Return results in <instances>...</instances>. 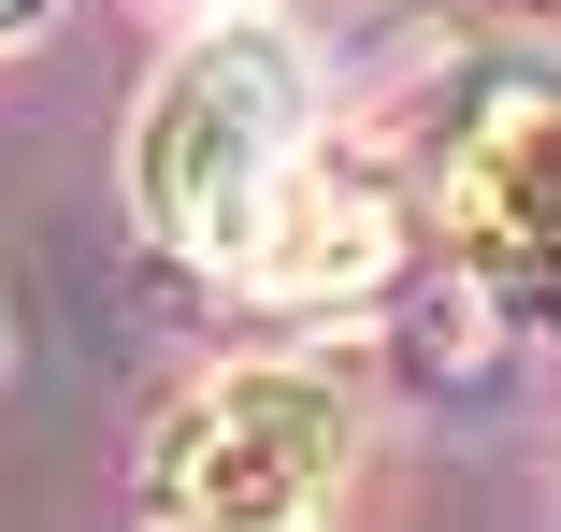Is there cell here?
<instances>
[{
    "instance_id": "obj_2",
    "label": "cell",
    "mask_w": 561,
    "mask_h": 532,
    "mask_svg": "<svg viewBox=\"0 0 561 532\" xmlns=\"http://www.w3.org/2000/svg\"><path fill=\"white\" fill-rule=\"evenodd\" d=\"M360 461V403L317 360H231L202 374L159 447H145V504L159 532H317L331 489Z\"/></svg>"
},
{
    "instance_id": "obj_5",
    "label": "cell",
    "mask_w": 561,
    "mask_h": 532,
    "mask_svg": "<svg viewBox=\"0 0 561 532\" xmlns=\"http://www.w3.org/2000/svg\"><path fill=\"white\" fill-rule=\"evenodd\" d=\"M44 15H58V0H0V44H30V30H44Z\"/></svg>"
},
{
    "instance_id": "obj_1",
    "label": "cell",
    "mask_w": 561,
    "mask_h": 532,
    "mask_svg": "<svg viewBox=\"0 0 561 532\" xmlns=\"http://www.w3.org/2000/svg\"><path fill=\"white\" fill-rule=\"evenodd\" d=\"M288 173H302V58H288V30L231 15L145 86L130 201L173 259H245V231L274 217Z\"/></svg>"
},
{
    "instance_id": "obj_4",
    "label": "cell",
    "mask_w": 561,
    "mask_h": 532,
    "mask_svg": "<svg viewBox=\"0 0 561 532\" xmlns=\"http://www.w3.org/2000/svg\"><path fill=\"white\" fill-rule=\"evenodd\" d=\"M231 274L274 288V302H360V288L389 274V201H375L360 173H288Z\"/></svg>"
},
{
    "instance_id": "obj_3",
    "label": "cell",
    "mask_w": 561,
    "mask_h": 532,
    "mask_svg": "<svg viewBox=\"0 0 561 532\" xmlns=\"http://www.w3.org/2000/svg\"><path fill=\"white\" fill-rule=\"evenodd\" d=\"M446 217H461V245H476L490 288H518L533 316H561V116H547V101H518L504 130L461 144Z\"/></svg>"
}]
</instances>
